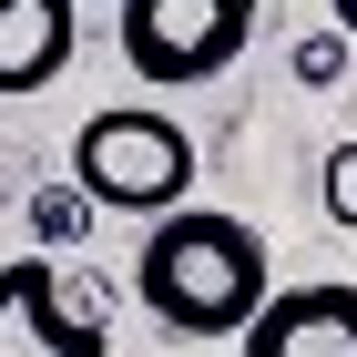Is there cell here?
<instances>
[{"instance_id":"1","label":"cell","mask_w":357,"mask_h":357,"mask_svg":"<svg viewBox=\"0 0 357 357\" xmlns=\"http://www.w3.org/2000/svg\"><path fill=\"white\" fill-rule=\"evenodd\" d=\"M133 296L153 306L174 337H194V347L245 337L255 306L275 296L266 235H255L245 215H225V204H174V215H153V235H143V255H133Z\"/></svg>"},{"instance_id":"2","label":"cell","mask_w":357,"mask_h":357,"mask_svg":"<svg viewBox=\"0 0 357 357\" xmlns=\"http://www.w3.org/2000/svg\"><path fill=\"white\" fill-rule=\"evenodd\" d=\"M194 174H204L194 133L174 112H153V102H112V112H92L72 133V184L102 215H174L194 194Z\"/></svg>"},{"instance_id":"3","label":"cell","mask_w":357,"mask_h":357,"mask_svg":"<svg viewBox=\"0 0 357 357\" xmlns=\"http://www.w3.org/2000/svg\"><path fill=\"white\" fill-rule=\"evenodd\" d=\"M255 10L266 0H112V31H123L133 82L194 92V82H215L225 61L255 41Z\"/></svg>"},{"instance_id":"4","label":"cell","mask_w":357,"mask_h":357,"mask_svg":"<svg viewBox=\"0 0 357 357\" xmlns=\"http://www.w3.org/2000/svg\"><path fill=\"white\" fill-rule=\"evenodd\" d=\"M0 357H102V306L72 296V266L52 255L0 266Z\"/></svg>"},{"instance_id":"5","label":"cell","mask_w":357,"mask_h":357,"mask_svg":"<svg viewBox=\"0 0 357 357\" xmlns=\"http://www.w3.org/2000/svg\"><path fill=\"white\" fill-rule=\"evenodd\" d=\"M245 357H357V286H275L245 327Z\"/></svg>"},{"instance_id":"6","label":"cell","mask_w":357,"mask_h":357,"mask_svg":"<svg viewBox=\"0 0 357 357\" xmlns=\"http://www.w3.org/2000/svg\"><path fill=\"white\" fill-rule=\"evenodd\" d=\"M72 31H82V0H0V102L52 92L72 61Z\"/></svg>"},{"instance_id":"7","label":"cell","mask_w":357,"mask_h":357,"mask_svg":"<svg viewBox=\"0 0 357 357\" xmlns=\"http://www.w3.org/2000/svg\"><path fill=\"white\" fill-rule=\"evenodd\" d=\"M92 225H102V204H92L82 184H41L31 194V235H41V245H82Z\"/></svg>"},{"instance_id":"8","label":"cell","mask_w":357,"mask_h":357,"mask_svg":"<svg viewBox=\"0 0 357 357\" xmlns=\"http://www.w3.org/2000/svg\"><path fill=\"white\" fill-rule=\"evenodd\" d=\"M337 72H347V31L327 21V31H306V41H296V82H317V92H327Z\"/></svg>"},{"instance_id":"9","label":"cell","mask_w":357,"mask_h":357,"mask_svg":"<svg viewBox=\"0 0 357 357\" xmlns=\"http://www.w3.org/2000/svg\"><path fill=\"white\" fill-rule=\"evenodd\" d=\"M327 225H357V143H327Z\"/></svg>"},{"instance_id":"10","label":"cell","mask_w":357,"mask_h":357,"mask_svg":"<svg viewBox=\"0 0 357 357\" xmlns=\"http://www.w3.org/2000/svg\"><path fill=\"white\" fill-rule=\"evenodd\" d=\"M327 21H337V31H347V41H357V0H327Z\"/></svg>"},{"instance_id":"11","label":"cell","mask_w":357,"mask_h":357,"mask_svg":"<svg viewBox=\"0 0 357 357\" xmlns=\"http://www.w3.org/2000/svg\"><path fill=\"white\" fill-rule=\"evenodd\" d=\"M82 10H102V0H82Z\"/></svg>"}]
</instances>
